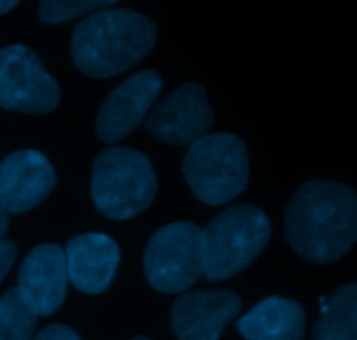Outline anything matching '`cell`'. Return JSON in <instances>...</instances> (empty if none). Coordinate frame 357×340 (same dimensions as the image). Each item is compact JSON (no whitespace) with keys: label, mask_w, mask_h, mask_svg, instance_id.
Returning a JSON list of instances; mask_svg holds the SVG:
<instances>
[{"label":"cell","mask_w":357,"mask_h":340,"mask_svg":"<svg viewBox=\"0 0 357 340\" xmlns=\"http://www.w3.org/2000/svg\"><path fill=\"white\" fill-rule=\"evenodd\" d=\"M61 89L44 63L21 44L0 49V107L21 114H47L54 110Z\"/></svg>","instance_id":"52a82bcc"},{"label":"cell","mask_w":357,"mask_h":340,"mask_svg":"<svg viewBox=\"0 0 357 340\" xmlns=\"http://www.w3.org/2000/svg\"><path fill=\"white\" fill-rule=\"evenodd\" d=\"M68 272L65 250L59 244L35 246L17 274V292L38 318L54 314L66 297Z\"/></svg>","instance_id":"8fae6325"},{"label":"cell","mask_w":357,"mask_h":340,"mask_svg":"<svg viewBox=\"0 0 357 340\" xmlns=\"http://www.w3.org/2000/svg\"><path fill=\"white\" fill-rule=\"evenodd\" d=\"M155 40L150 17L131 9L98 10L73 30L72 58L86 75L108 79L146 58Z\"/></svg>","instance_id":"7a4b0ae2"},{"label":"cell","mask_w":357,"mask_h":340,"mask_svg":"<svg viewBox=\"0 0 357 340\" xmlns=\"http://www.w3.org/2000/svg\"><path fill=\"white\" fill-rule=\"evenodd\" d=\"M65 257L68 281L79 292L98 295L110 286L121 260V250L107 234L87 232L68 241Z\"/></svg>","instance_id":"4fadbf2b"},{"label":"cell","mask_w":357,"mask_h":340,"mask_svg":"<svg viewBox=\"0 0 357 340\" xmlns=\"http://www.w3.org/2000/svg\"><path fill=\"white\" fill-rule=\"evenodd\" d=\"M271 222L253 205H236L223 209L202 229L204 276L223 281L241 274L267 246Z\"/></svg>","instance_id":"5b68a950"},{"label":"cell","mask_w":357,"mask_h":340,"mask_svg":"<svg viewBox=\"0 0 357 340\" xmlns=\"http://www.w3.org/2000/svg\"><path fill=\"white\" fill-rule=\"evenodd\" d=\"M17 248L13 241L2 239L0 241V283L3 281V278L7 276V272L13 267L14 260H16Z\"/></svg>","instance_id":"d6986e66"},{"label":"cell","mask_w":357,"mask_h":340,"mask_svg":"<svg viewBox=\"0 0 357 340\" xmlns=\"http://www.w3.org/2000/svg\"><path fill=\"white\" fill-rule=\"evenodd\" d=\"M237 330L248 340H303L305 311L295 300L268 297L237 321Z\"/></svg>","instance_id":"5bb4252c"},{"label":"cell","mask_w":357,"mask_h":340,"mask_svg":"<svg viewBox=\"0 0 357 340\" xmlns=\"http://www.w3.org/2000/svg\"><path fill=\"white\" fill-rule=\"evenodd\" d=\"M239 311V295L230 290H199L174 302L171 327L180 340H218Z\"/></svg>","instance_id":"7c38bea8"},{"label":"cell","mask_w":357,"mask_h":340,"mask_svg":"<svg viewBox=\"0 0 357 340\" xmlns=\"http://www.w3.org/2000/svg\"><path fill=\"white\" fill-rule=\"evenodd\" d=\"M181 170L199 201L209 206L227 205L250 180L246 145L232 133L204 135L187 150Z\"/></svg>","instance_id":"277c9868"},{"label":"cell","mask_w":357,"mask_h":340,"mask_svg":"<svg viewBox=\"0 0 357 340\" xmlns=\"http://www.w3.org/2000/svg\"><path fill=\"white\" fill-rule=\"evenodd\" d=\"M7 229H9V215L0 209V241H2L3 234L7 232Z\"/></svg>","instance_id":"ffe728a7"},{"label":"cell","mask_w":357,"mask_h":340,"mask_svg":"<svg viewBox=\"0 0 357 340\" xmlns=\"http://www.w3.org/2000/svg\"><path fill=\"white\" fill-rule=\"evenodd\" d=\"M31 340H82L72 328L63 327V325H51L44 330L38 332Z\"/></svg>","instance_id":"ac0fdd59"},{"label":"cell","mask_w":357,"mask_h":340,"mask_svg":"<svg viewBox=\"0 0 357 340\" xmlns=\"http://www.w3.org/2000/svg\"><path fill=\"white\" fill-rule=\"evenodd\" d=\"M132 340H150L149 337H143V335H139V337H135Z\"/></svg>","instance_id":"7402d4cb"},{"label":"cell","mask_w":357,"mask_h":340,"mask_svg":"<svg viewBox=\"0 0 357 340\" xmlns=\"http://www.w3.org/2000/svg\"><path fill=\"white\" fill-rule=\"evenodd\" d=\"M145 276L160 293H181L204 276L202 229L192 222L160 227L145 250Z\"/></svg>","instance_id":"8992f818"},{"label":"cell","mask_w":357,"mask_h":340,"mask_svg":"<svg viewBox=\"0 0 357 340\" xmlns=\"http://www.w3.org/2000/svg\"><path fill=\"white\" fill-rule=\"evenodd\" d=\"M38 316L24 304L17 288L0 297V340H31Z\"/></svg>","instance_id":"2e32d148"},{"label":"cell","mask_w":357,"mask_h":340,"mask_svg":"<svg viewBox=\"0 0 357 340\" xmlns=\"http://www.w3.org/2000/svg\"><path fill=\"white\" fill-rule=\"evenodd\" d=\"M56 185V171L38 150H16L0 163V209L3 213L30 212L40 205Z\"/></svg>","instance_id":"30bf717a"},{"label":"cell","mask_w":357,"mask_h":340,"mask_svg":"<svg viewBox=\"0 0 357 340\" xmlns=\"http://www.w3.org/2000/svg\"><path fill=\"white\" fill-rule=\"evenodd\" d=\"M17 6L16 0H0V14H7Z\"/></svg>","instance_id":"44dd1931"},{"label":"cell","mask_w":357,"mask_h":340,"mask_svg":"<svg viewBox=\"0 0 357 340\" xmlns=\"http://www.w3.org/2000/svg\"><path fill=\"white\" fill-rule=\"evenodd\" d=\"M157 175L143 152L128 147L103 150L93 164L91 198L103 216L129 220L152 205Z\"/></svg>","instance_id":"3957f363"},{"label":"cell","mask_w":357,"mask_h":340,"mask_svg":"<svg viewBox=\"0 0 357 340\" xmlns=\"http://www.w3.org/2000/svg\"><path fill=\"white\" fill-rule=\"evenodd\" d=\"M215 121L201 84L187 82L164 98L146 117V131L169 145H192L209 131Z\"/></svg>","instance_id":"ba28073f"},{"label":"cell","mask_w":357,"mask_h":340,"mask_svg":"<svg viewBox=\"0 0 357 340\" xmlns=\"http://www.w3.org/2000/svg\"><path fill=\"white\" fill-rule=\"evenodd\" d=\"M312 340H357V283H345L321 306Z\"/></svg>","instance_id":"9a60e30c"},{"label":"cell","mask_w":357,"mask_h":340,"mask_svg":"<svg viewBox=\"0 0 357 340\" xmlns=\"http://www.w3.org/2000/svg\"><path fill=\"white\" fill-rule=\"evenodd\" d=\"M162 89L155 70H142L115 87L101 105L96 117V135L105 143H117L135 131L145 119Z\"/></svg>","instance_id":"9c48e42d"},{"label":"cell","mask_w":357,"mask_h":340,"mask_svg":"<svg viewBox=\"0 0 357 340\" xmlns=\"http://www.w3.org/2000/svg\"><path fill=\"white\" fill-rule=\"evenodd\" d=\"M284 232L307 260L337 262L357 243V192L338 182H307L286 206Z\"/></svg>","instance_id":"6da1fadb"},{"label":"cell","mask_w":357,"mask_h":340,"mask_svg":"<svg viewBox=\"0 0 357 340\" xmlns=\"http://www.w3.org/2000/svg\"><path fill=\"white\" fill-rule=\"evenodd\" d=\"M115 6V2H108V0H75V2H40L38 6V14H40V20L47 24H58L65 23V21H72L75 17L84 16V14H94L98 10L112 9Z\"/></svg>","instance_id":"e0dca14e"}]
</instances>
